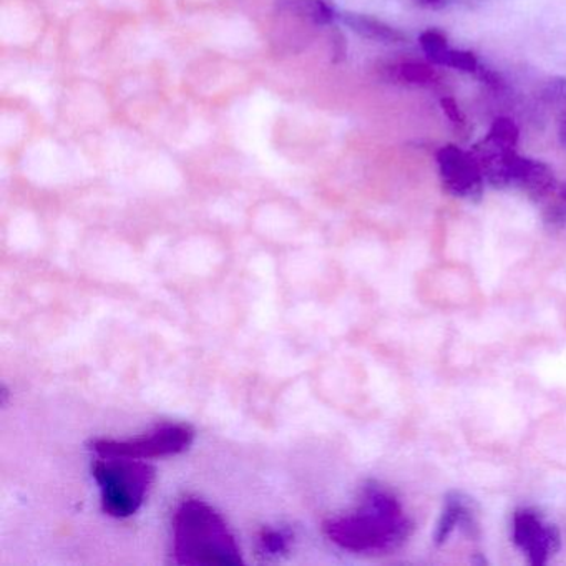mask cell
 I'll return each instance as SVG.
<instances>
[{
  "mask_svg": "<svg viewBox=\"0 0 566 566\" xmlns=\"http://www.w3.org/2000/svg\"><path fill=\"white\" fill-rule=\"evenodd\" d=\"M419 44L422 48L423 54L427 55V59L433 65L473 75V77L479 78L480 82L495 88V91H502L505 87V82L500 78V75L486 69L485 65L480 64L479 59L472 52L452 48L442 32L433 31V29L422 32L419 38Z\"/></svg>",
  "mask_w": 566,
  "mask_h": 566,
  "instance_id": "52a82bcc",
  "label": "cell"
},
{
  "mask_svg": "<svg viewBox=\"0 0 566 566\" xmlns=\"http://www.w3.org/2000/svg\"><path fill=\"white\" fill-rule=\"evenodd\" d=\"M455 528L463 530L470 536H475L476 530H479L475 505H473L472 499L463 495L462 492H450L447 495L442 515H440L436 533H433L436 545H443L455 532Z\"/></svg>",
  "mask_w": 566,
  "mask_h": 566,
  "instance_id": "ba28073f",
  "label": "cell"
},
{
  "mask_svg": "<svg viewBox=\"0 0 566 566\" xmlns=\"http://www.w3.org/2000/svg\"><path fill=\"white\" fill-rule=\"evenodd\" d=\"M260 542L261 546H263V552H268L270 555H277V553L286 549L287 536L281 532H264Z\"/></svg>",
  "mask_w": 566,
  "mask_h": 566,
  "instance_id": "7c38bea8",
  "label": "cell"
},
{
  "mask_svg": "<svg viewBox=\"0 0 566 566\" xmlns=\"http://www.w3.org/2000/svg\"><path fill=\"white\" fill-rule=\"evenodd\" d=\"M558 135L559 140H562L563 147L566 148V112L565 114L562 115V118H559Z\"/></svg>",
  "mask_w": 566,
  "mask_h": 566,
  "instance_id": "9a60e30c",
  "label": "cell"
},
{
  "mask_svg": "<svg viewBox=\"0 0 566 566\" xmlns=\"http://www.w3.org/2000/svg\"><path fill=\"white\" fill-rule=\"evenodd\" d=\"M410 530L412 525L399 500L376 483L364 489L363 502L356 512L324 523L327 538L354 553L396 549L409 538Z\"/></svg>",
  "mask_w": 566,
  "mask_h": 566,
  "instance_id": "6da1fadb",
  "label": "cell"
},
{
  "mask_svg": "<svg viewBox=\"0 0 566 566\" xmlns=\"http://www.w3.org/2000/svg\"><path fill=\"white\" fill-rule=\"evenodd\" d=\"M343 21L350 31L356 32L367 41L394 45L403 44L407 39L399 29L392 28V25L379 21V19L369 18V15L350 14L349 12V14L343 15Z\"/></svg>",
  "mask_w": 566,
  "mask_h": 566,
  "instance_id": "9c48e42d",
  "label": "cell"
},
{
  "mask_svg": "<svg viewBox=\"0 0 566 566\" xmlns=\"http://www.w3.org/2000/svg\"><path fill=\"white\" fill-rule=\"evenodd\" d=\"M426 2H432L433 4V2H439V0H426Z\"/></svg>",
  "mask_w": 566,
  "mask_h": 566,
  "instance_id": "2e32d148",
  "label": "cell"
},
{
  "mask_svg": "<svg viewBox=\"0 0 566 566\" xmlns=\"http://www.w3.org/2000/svg\"><path fill=\"white\" fill-rule=\"evenodd\" d=\"M94 476L102 492V506L108 515L125 518L138 512L155 480V469L132 457H98Z\"/></svg>",
  "mask_w": 566,
  "mask_h": 566,
  "instance_id": "3957f363",
  "label": "cell"
},
{
  "mask_svg": "<svg viewBox=\"0 0 566 566\" xmlns=\"http://www.w3.org/2000/svg\"><path fill=\"white\" fill-rule=\"evenodd\" d=\"M437 167L447 193L473 203L482 200L486 181L472 151L446 145L437 151Z\"/></svg>",
  "mask_w": 566,
  "mask_h": 566,
  "instance_id": "5b68a950",
  "label": "cell"
},
{
  "mask_svg": "<svg viewBox=\"0 0 566 566\" xmlns=\"http://www.w3.org/2000/svg\"><path fill=\"white\" fill-rule=\"evenodd\" d=\"M440 105H442L443 114L449 117V120L455 125L457 130H465L467 120L463 117L462 111H460L459 105L455 104L453 98L447 97L440 101Z\"/></svg>",
  "mask_w": 566,
  "mask_h": 566,
  "instance_id": "4fadbf2b",
  "label": "cell"
},
{
  "mask_svg": "<svg viewBox=\"0 0 566 566\" xmlns=\"http://www.w3.org/2000/svg\"><path fill=\"white\" fill-rule=\"evenodd\" d=\"M546 95L555 101H566V78H556L548 84Z\"/></svg>",
  "mask_w": 566,
  "mask_h": 566,
  "instance_id": "5bb4252c",
  "label": "cell"
},
{
  "mask_svg": "<svg viewBox=\"0 0 566 566\" xmlns=\"http://www.w3.org/2000/svg\"><path fill=\"white\" fill-rule=\"evenodd\" d=\"M178 565H237L243 562L234 536L220 513L201 500H185L174 520Z\"/></svg>",
  "mask_w": 566,
  "mask_h": 566,
  "instance_id": "7a4b0ae2",
  "label": "cell"
},
{
  "mask_svg": "<svg viewBox=\"0 0 566 566\" xmlns=\"http://www.w3.org/2000/svg\"><path fill=\"white\" fill-rule=\"evenodd\" d=\"M394 81L416 87L433 88L440 85V75L432 67L419 62H402L390 67Z\"/></svg>",
  "mask_w": 566,
  "mask_h": 566,
  "instance_id": "8fae6325",
  "label": "cell"
},
{
  "mask_svg": "<svg viewBox=\"0 0 566 566\" xmlns=\"http://www.w3.org/2000/svg\"><path fill=\"white\" fill-rule=\"evenodd\" d=\"M277 8L316 25L329 24L334 19L333 9L323 0H277Z\"/></svg>",
  "mask_w": 566,
  "mask_h": 566,
  "instance_id": "30bf717a",
  "label": "cell"
},
{
  "mask_svg": "<svg viewBox=\"0 0 566 566\" xmlns=\"http://www.w3.org/2000/svg\"><path fill=\"white\" fill-rule=\"evenodd\" d=\"M513 542L525 553L533 566H543L562 548V535L553 523L546 522L533 509L513 513Z\"/></svg>",
  "mask_w": 566,
  "mask_h": 566,
  "instance_id": "8992f818",
  "label": "cell"
},
{
  "mask_svg": "<svg viewBox=\"0 0 566 566\" xmlns=\"http://www.w3.org/2000/svg\"><path fill=\"white\" fill-rule=\"evenodd\" d=\"M193 430L184 423H165L145 436L132 440H95L92 449L98 457H132V459H155L177 455L193 442Z\"/></svg>",
  "mask_w": 566,
  "mask_h": 566,
  "instance_id": "277c9868",
  "label": "cell"
}]
</instances>
